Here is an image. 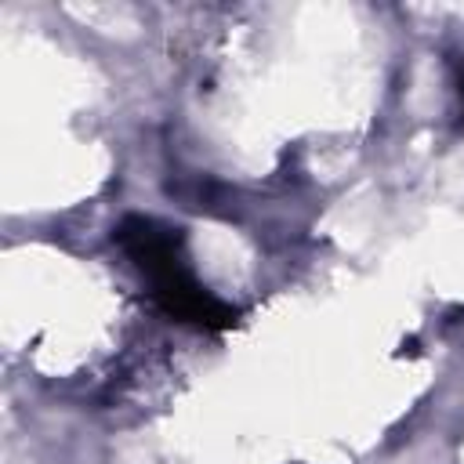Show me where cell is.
<instances>
[{"label": "cell", "instance_id": "1", "mask_svg": "<svg viewBox=\"0 0 464 464\" xmlns=\"http://www.w3.org/2000/svg\"><path fill=\"white\" fill-rule=\"evenodd\" d=\"M116 243L134 261V268L149 279L152 301L170 319L199 330H228L236 323V308H228L192 276L178 228H167L156 218L130 214L116 225Z\"/></svg>", "mask_w": 464, "mask_h": 464}, {"label": "cell", "instance_id": "2", "mask_svg": "<svg viewBox=\"0 0 464 464\" xmlns=\"http://www.w3.org/2000/svg\"><path fill=\"white\" fill-rule=\"evenodd\" d=\"M457 91H460V98H464V65H457Z\"/></svg>", "mask_w": 464, "mask_h": 464}]
</instances>
